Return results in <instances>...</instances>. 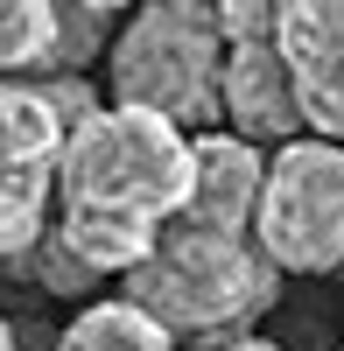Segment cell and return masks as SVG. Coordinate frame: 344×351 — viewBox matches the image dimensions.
Masks as SVG:
<instances>
[{
    "instance_id": "cell-13",
    "label": "cell",
    "mask_w": 344,
    "mask_h": 351,
    "mask_svg": "<svg viewBox=\"0 0 344 351\" xmlns=\"http://www.w3.org/2000/svg\"><path fill=\"white\" fill-rule=\"evenodd\" d=\"M0 351H21V344H14V324H8V316H0Z\"/></svg>"
},
{
    "instance_id": "cell-9",
    "label": "cell",
    "mask_w": 344,
    "mask_h": 351,
    "mask_svg": "<svg viewBox=\"0 0 344 351\" xmlns=\"http://www.w3.org/2000/svg\"><path fill=\"white\" fill-rule=\"evenodd\" d=\"M56 36H64L56 0H0V77L56 71Z\"/></svg>"
},
{
    "instance_id": "cell-6",
    "label": "cell",
    "mask_w": 344,
    "mask_h": 351,
    "mask_svg": "<svg viewBox=\"0 0 344 351\" xmlns=\"http://www.w3.org/2000/svg\"><path fill=\"white\" fill-rule=\"evenodd\" d=\"M281 56L302 127L344 141V0H281Z\"/></svg>"
},
{
    "instance_id": "cell-10",
    "label": "cell",
    "mask_w": 344,
    "mask_h": 351,
    "mask_svg": "<svg viewBox=\"0 0 344 351\" xmlns=\"http://www.w3.org/2000/svg\"><path fill=\"white\" fill-rule=\"evenodd\" d=\"M56 169H0V260H21L49 232Z\"/></svg>"
},
{
    "instance_id": "cell-2",
    "label": "cell",
    "mask_w": 344,
    "mask_h": 351,
    "mask_svg": "<svg viewBox=\"0 0 344 351\" xmlns=\"http://www.w3.org/2000/svg\"><path fill=\"white\" fill-rule=\"evenodd\" d=\"M120 295L140 302L162 330L176 337H232L253 330L281 295V267L260 253L246 225H211L176 211L162 225L148 260L120 274Z\"/></svg>"
},
{
    "instance_id": "cell-11",
    "label": "cell",
    "mask_w": 344,
    "mask_h": 351,
    "mask_svg": "<svg viewBox=\"0 0 344 351\" xmlns=\"http://www.w3.org/2000/svg\"><path fill=\"white\" fill-rule=\"evenodd\" d=\"M190 351H281V344H267V337H246V330H232V337H197Z\"/></svg>"
},
{
    "instance_id": "cell-5",
    "label": "cell",
    "mask_w": 344,
    "mask_h": 351,
    "mask_svg": "<svg viewBox=\"0 0 344 351\" xmlns=\"http://www.w3.org/2000/svg\"><path fill=\"white\" fill-rule=\"evenodd\" d=\"M218 28H225V127L246 141H295L302 112H295V84H288V56H281V0H211Z\"/></svg>"
},
{
    "instance_id": "cell-4",
    "label": "cell",
    "mask_w": 344,
    "mask_h": 351,
    "mask_svg": "<svg viewBox=\"0 0 344 351\" xmlns=\"http://www.w3.org/2000/svg\"><path fill=\"white\" fill-rule=\"evenodd\" d=\"M253 239L281 274H337L344 267V141L295 134L274 141Z\"/></svg>"
},
{
    "instance_id": "cell-7",
    "label": "cell",
    "mask_w": 344,
    "mask_h": 351,
    "mask_svg": "<svg viewBox=\"0 0 344 351\" xmlns=\"http://www.w3.org/2000/svg\"><path fill=\"white\" fill-rule=\"evenodd\" d=\"M190 162H197V183H190V218H211V225H246L253 232V204H260V176L267 155L260 141H246L232 127H197L190 134Z\"/></svg>"
},
{
    "instance_id": "cell-12",
    "label": "cell",
    "mask_w": 344,
    "mask_h": 351,
    "mask_svg": "<svg viewBox=\"0 0 344 351\" xmlns=\"http://www.w3.org/2000/svg\"><path fill=\"white\" fill-rule=\"evenodd\" d=\"M71 8H92V14H120V8H134V0H71Z\"/></svg>"
},
{
    "instance_id": "cell-8",
    "label": "cell",
    "mask_w": 344,
    "mask_h": 351,
    "mask_svg": "<svg viewBox=\"0 0 344 351\" xmlns=\"http://www.w3.org/2000/svg\"><path fill=\"white\" fill-rule=\"evenodd\" d=\"M49 351H176V330H162L140 302L127 295H106V302H84L64 330H56Z\"/></svg>"
},
{
    "instance_id": "cell-1",
    "label": "cell",
    "mask_w": 344,
    "mask_h": 351,
    "mask_svg": "<svg viewBox=\"0 0 344 351\" xmlns=\"http://www.w3.org/2000/svg\"><path fill=\"white\" fill-rule=\"evenodd\" d=\"M190 183H197V162L176 120L140 106H92L84 120H71L64 155H56L49 232L99 281L127 274L134 260H148L162 225L190 204Z\"/></svg>"
},
{
    "instance_id": "cell-3",
    "label": "cell",
    "mask_w": 344,
    "mask_h": 351,
    "mask_svg": "<svg viewBox=\"0 0 344 351\" xmlns=\"http://www.w3.org/2000/svg\"><path fill=\"white\" fill-rule=\"evenodd\" d=\"M112 106H140L183 134L225 127V28L211 0H134L120 36L106 43Z\"/></svg>"
}]
</instances>
